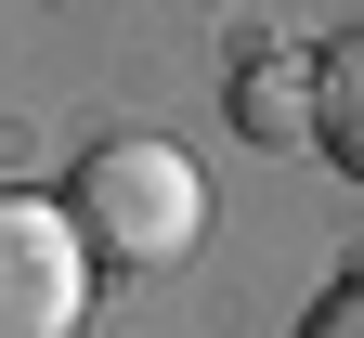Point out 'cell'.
Listing matches in <instances>:
<instances>
[{"mask_svg":"<svg viewBox=\"0 0 364 338\" xmlns=\"http://www.w3.org/2000/svg\"><path fill=\"white\" fill-rule=\"evenodd\" d=\"M91 312V234L65 196H0V338H78Z\"/></svg>","mask_w":364,"mask_h":338,"instance_id":"obj_2","label":"cell"},{"mask_svg":"<svg viewBox=\"0 0 364 338\" xmlns=\"http://www.w3.org/2000/svg\"><path fill=\"white\" fill-rule=\"evenodd\" d=\"M312 143H326V157L364 182V26L312 53Z\"/></svg>","mask_w":364,"mask_h":338,"instance_id":"obj_3","label":"cell"},{"mask_svg":"<svg viewBox=\"0 0 364 338\" xmlns=\"http://www.w3.org/2000/svg\"><path fill=\"white\" fill-rule=\"evenodd\" d=\"M65 208H78V234H91V260H130V273H169L182 248L208 234V182H196V157L182 143H91V157L65 169Z\"/></svg>","mask_w":364,"mask_h":338,"instance_id":"obj_1","label":"cell"},{"mask_svg":"<svg viewBox=\"0 0 364 338\" xmlns=\"http://www.w3.org/2000/svg\"><path fill=\"white\" fill-rule=\"evenodd\" d=\"M299 338H364V273H338V286H326V300H312V312H299Z\"/></svg>","mask_w":364,"mask_h":338,"instance_id":"obj_5","label":"cell"},{"mask_svg":"<svg viewBox=\"0 0 364 338\" xmlns=\"http://www.w3.org/2000/svg\"><path fill=\"white\" fill-rule=\"evenodd\" d=\"M235 130H260V143L312 130V65H299V53H260V65L235 78Z\"/></svg>","mask_w":364,"mask_h":338,"instance_id":"obj_4","label":"cell"}]
</instances>
